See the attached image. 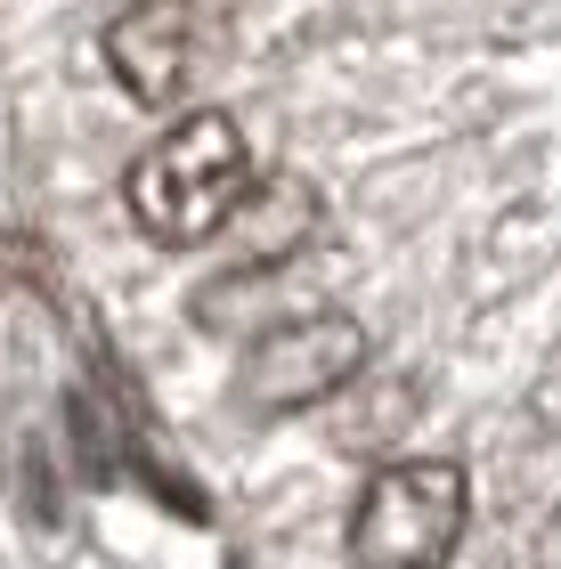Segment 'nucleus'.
Returning <instances> with one entry per match:
<instances>
[{"label":"nucleus","mask_w":561,"mask_h":569,"mask_svg":"<svg viewBox=\"0 0 561 569\" xmlns=\"http://www.w3.org/2000/svg\"><path fill=\"white\" fill-rule=\"evenodd\" d=\"M261 171H252V139L228 107H196L156 139L122 179V203H131L139 237H156L171 252L228 237V220L252 203Z\"/></svg>","instance_id":"nucleus-1"},{"label":"nucleus","mask_w":561,"mask_h":569,"mask_svg":"<svg viewBox=\"0 0 561 569\" xmlns=\"http://www.w3.org/2000/svg\"><path fill=\"white\" fill-rule=\"evenodd\" d=\"M472 480L455 456H399L350 505V561L359 569H440L464 537Z\"/></svg>","instance_id":"nucleus-2"},{"label":"nucleus","mask_w":561,"mask_h":569,"mask_svg":"<svg viewBox=\"0 0 561 569\" xmlns=\"http://www.w3.org/2000/svg\"><path fill=\"white\" fill-rule=\"evenodd\" d=\"M359 375H367V326L342 318V309H318V318H277L252 333L237 367V399L252 416H293V407L350 391Z\"/></svg>","instance_id":"nucleus-3"},{"label":"nucleus","mask_w":561,"mask_h":569,"mask_svg":"<svg viewBox=\"0 0 561 569\" xmlns=\"http://www.w3.org/2000/svg\"><path fill=\"white\" fill-rule=\"evenodd\" d=\"M107 66L139 107L188 98L196 66H203V9L196 0H131V9L107 24Z\"/></svg>","instance_id":"nucleus-4"},{"label":"nucleus","mask_w":561,"mask_h":569,"mask_svg":"<svg viewBox=\"0 0 561 569\" xmlns=\"http://www.w3.org/2000/svg\"><path fill=\"white\" fill-rule=\"evenodd\" d=\"M318 237V196L301 179H277V188H252V203L228 220V252L237 269H285L293 244Z\"/></svg>","instance_id":"nucleus-5"}]
</instances>
